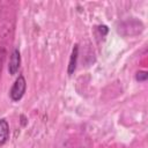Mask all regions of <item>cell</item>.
Here are the masks:
<instances>
[{"label":"cell","instance_id":"2","mask_svg":"<svg viewBox=\"0 0 148 148\" xmlns=\"http://www.w3.org/2000/svg\"><path fill=\"white\" fill-rule=\"evenodd\" d=\"M20 64H21V56H20V51L17 49H14V51L12 52L10 59H9V65H8V71L10 75H15L16 72L20 68Z\"/></svg>","mask_w":148,"mask_h":148},{"label":"cell","instance_id":"1","mask_svg":"<svg viewBox=\"0 0 148 148\" xmlns=\"http://www.w3.org/2000/svg\"><path fill=\"white\" fill-rule=\"evenodd\" d=\"M25 89H27V82H25V79L23 75H18V77L15 80L10 91H9V95H10V98L14 101V102H17L20 101L24 92H25Z\"/></svg>","mask_w":148,"mask_h":148},{"label":"cell","instance_id":"3","mask_svg":"<svg viewBox=\"0 0 148 148\" xmlns=\"http://www.w3.org/2000/svg\"><path fill=\"white\" fill-rule=\"evenodd\" d=\"M77 54H79V45L75 44L73 50H72V54H71V58H69V62H68V74L72 75L76 68V61H77Z\"/></svg>","mask_w":148,"mask_h":148},{"label":"cell","instance_id":"4","mask_svg":"<svg viewBox=\"0 0 148 148\" xmlns=\"http://www.w3.org/2000/svg\"><path fill=\"white\" fill-rule=\"evenodd\" d=\"M9 138V125L6 119H0V145L6 143Z\"/></svg>","mask_w":148,"mask_h":148},{"label":"cell","instance_id":"6","mask_svg":"<svg viewBox=\"0 0 148 148\" xmlns=\"http://www.w3.org/2000/svg\"><path fill=\"white\" fill-rule=\"evenodd\" d=\"M6 56H7L6 49L5 47H0V75H1V71H2V66H3V62H5Z\"/></svg>","mask_w":148,"mask_h":148},{"label":"cell","instance_id":"5","mask_svg":"<svg viewBox=\"0 0 148 148\" xmlns=\"http://www.w3.org/2000/svg\"><path fill=\"white\" fill-rule=\"evenodd\" d=\"M147 77H148V73L145 72V71H139V72H136V74H135V80H136V81H140V82L146 81Z\"/></svg>","mask_w":148,"mask_h":148}]
</instances>
